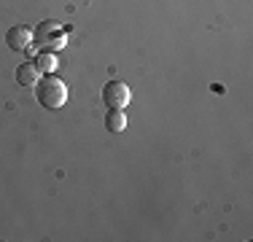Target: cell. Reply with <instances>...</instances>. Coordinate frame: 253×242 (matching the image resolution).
Instances as JSON below:
<instances>
[{"label": "cell", "mask_w": 253, "mask_h": 242, "mask_svg": "<svg viewBox=\"0 0 253 242\" xmlns=\"http://www.w3.org/2000/svg\"><path fill=\"white\" fill-rule=\"evenodd\" d=\"M35 97H38V102L43 108H49V111H59V108L65 105V100H68V86H65L62 78H57L54 73H46L43 78H38V83H35Z\"/></svg>", "instance_id": "1"}, {"label": "cell", "mask_w": 253, "mask_h": 242, "mask_svg": "<svg viewBox=\"0 0 253 242\" xmlns=\"http://www.w3.org/2000/svg\"><path fill=\"white\" fill-rule=\"evenodd\" d=\"M105 126L111 132H124L126 129V116H124V111H108L105 113Z\"/></svg>", "instance_id": "6"}, {"label": "cell", "mask_w": 253, "mask_h": 242, "mask_svg": "<svg viewBox=\"0 0 253 242\" xmlns=\"http://www.w3.org/2000/svg\"><path fill=\"white\" fill-rule=\"evenodd\" d=\"M41 78V70L35 68V62H22L19 68H16V81L22 83V86H35Z\"/></svg>", "instance_id": "5"}, {"label": "cell", "mask_w": 253, "mask_h": 242, "mask_svg": "<svg viewBox=\"0 0 253 242\" xmlns=\"http://www.w3.org/2000/svg\"><path fill=\"white\" fill-rule=\"evenodd\" d=\"M57 57H54V51H41L38 54V57H35V68H38L41 73H43V76H46V73H54V70H57Z\"/></svg>", "instance_id": "7"}, {"label": "cell", "mask_w": 253, "mask_h": 242, "mask_svg": "<svg viewBox=\"0 0 253 242\" xmlns=\"http://www.w3.org/2000/svg\"><path fill=\"white\" fill-rule=\"evenodd\" d=\"M102 100H105V108H111V111H124L132 100V92L122 81H108L102 86Z\"/></svg>", "instance_id": "3"}, {"label": "cell", "mask_w": 253, "mask_h": 242, "mask_svg": "<svg viewBox=\"0 0 253 242\" xmlns=\"http://www.w3.org/2000/svg\"><path fill=\"white\" fill-rule=\"evenodd\" d=\"M33 43L41 51H59L68 43V33H65V27L57 19H46L33 30Z\"/></svg>", "instance_id": "2"}, {"label": "cell", "mask_w": 253, "mask_h": 242, "mask_svg": "<svg viewBox=\"0 0 253 242\" xmlns=\"http://www.w3.org/2000/svg\"><path fill=\"white\" fill-rule=\"evenodd\" d=\"M5 43H8L11 51H25V48L33 46V30L25 27V24H16L5 33Z\"/></svg>", "instance_id": "4"}]
</instances>
